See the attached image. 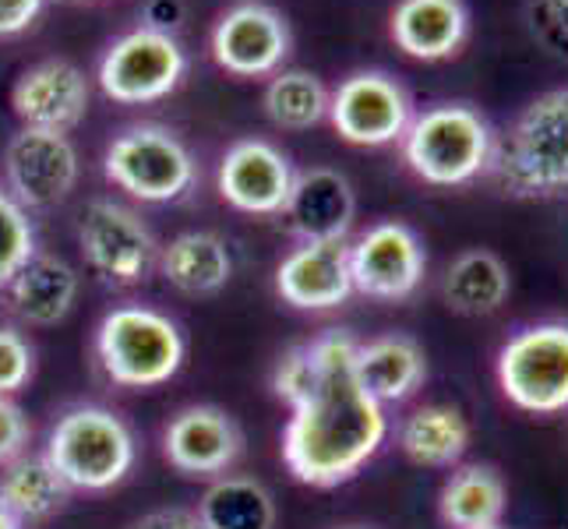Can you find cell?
Instances as JSON below:
<instances>
[{
  "mask_svg": "<svg viewBox=\"0 0 568 529\" xmlns=\"http://www.w3.org/2000/svg\"><path fill=\"white\" fill-rule=\"evenodd\" d=\"M43 4L47 0H0V39L22 35L26 29H32Z\"/></svg>",
  "mask_w": 568,
  "mask_h": 529,
  "instance_id": "d590c367",
  "label": "cell"
},
{
  "mask_svg": "<svg viewBox=\"0 0 568 529\" xmlns=\"http://www.w3.org/2000/svg\"><path fill=\"white\" fill-rule=\"evenodd\" d=\"M43 456L68 480L71 491L103 495L128 480L139 462V438L116 409L78 403L50 424Z\"/></svg>",
  "mask_w": 568,
  "mask_h": 529,
  "instance_id": "7a4b0ae2",
  "label": "cell"
},
{
  "mask_svg": "<svg viewBox=\"0 0 568 529\" xmlns=\"http://www.w3.org/2000/svg\"><path fill=\"white\" fill-rule=\"evenodd\" d=\"M78 149L64 131L22 128L4 149V181L26 208L61 205L78 184Z\"/></svg>",
  "mask_w": 568,
  "mask_h": 529,
  "instance_id": "7c38bea8",
  "label": "cell"
},
{
  "mask_svg": "<svg viewBox=\"0 0 568 529\" xmlns=\"http://www.w3.org/2000/svg\"><path fill=\"white\" fill-rule=\"evenodd\" d=\"M265 116L283 131H307L328 116V89L315 71H276L262 95Z\"/></svg>",
  "mask_w": 568,
  "mask_h": 529,
  "instance_id": "83f0119b",
  "label": "cell"
},
{
  "mask_svg": "<svg viewBox=\"0 0 568 529\" xmlns=\"http://www.w3.org/2000/svg\"><path fill=\"white\" fill-rule=\"evenodd\" d=\"M508 293H513L508 265L487 247L463 251L459 258L445 268V279H442L445 304L463 318L495 315V311H501V304L508 301Z\"/></svg>",
  "mask_w": 568,
  "mask_h": 529,
  "instance_id": "484cf974",
  "label": "cell"
},
{
  "mask_svg": "<svg viewBox=\"0 0 568 529\" xmlns=\"http://www.w3.org/2000/svg\"><path fill=\"white\" fill-rule=\"evenodd\" d=\"M36 375V349L26 332L14 325H0V396L22 391Z\"/></svg>",
  "mask_w": 568,
  "mask_h": 529,
  "instance_id": "f546056e",
  "label": "cell"
},
{
  "mask_svg": "<svg viewBox=\"0 0 568 529\" xmlns=\"http://www.w3.org/2000/svg\"><path fill=\"white\" fill-rule=\"evenodd\" d=\"M103 173L134 202H178L199 181L191 149L163 124H131L103 152Z\"/></svg>",
  "mask_w": 568,
  "mask_h": 529,
  "instance_id": "8992f818",
  "label": "cell"
},
{
  "mask_svg": "<svg viewBox=\"0 0 568 529\" xmlns=\"http://www.w3.org/2000/svg\"><path fill=\"white\" fill-rule=\"evenodd\" d=\"M78 247L85 265L113 286H139L155 268L152 230L131 205L116 199H92L78 220Z\"/></svg>",
  "mask_w": 568,
  "mask_h": 529,
  "instance_id": "ba28073f",
  "label": "cell"
},
{
  "mask_svg": "<svg viewBox=\"0 0 568 529\" xmlns=\"http://www.w3.org/2000/svg\"><path fill=\"white\" fill-rule=\"evenodd\" d=\"M187 22V4L184 0H145L142 4V29L178 35V29Z\"/></svg>",
  "mask_w": 568,
  "mask_h": 529,
  "instance_id": "836d02e7",
  "label": "cell"
},
{
  "mask_svg": "<svg viewBox=\"0 0 568 529\" xmlns=\"http://www.w3.org/2000/svg\"><path fill=\"white\" fill-rule=\"evenodd\" d=\"M244 456V430L223 406L191 403L163 427V459L191 480H215Z\"/></svg>",
  "mask_w": 568,
  "mask_h": 529,
  "instance_id": "5bb4252c",
  "label": "cell"
},
{
  "mask_svg": "<svg viewBox=\"0 0 568 529\" xmlns=\"http://www.w3.org/2000/svg\"><path fill=\"white\" fill-rule=\"evenodd\" d=\"M427 272V251L414 226L399 220H382L367 226L349 244V276L354 293L371 301H406L414 297Z\"/></svg>",
  "mask_w": 568,
  "mask_h": 529,
  "instance_id": "8fae6325",
  "label": "cell"
},
{
  "mask_svg": "<svg viewBox=\"0 0 568 529\" xmlns=\"http://www.w3.org/2000/svg\"><path fill=\"white\" fill-rule=\"evenodd\" d=\"M469 448V420L459 406L427 403L399 424V452L427 469L459 466Z\"/></svg>",
  "mask_w": 568,
  "mask_h": 529,
  "instance_id": "d4e9b609",
  "label": "cell"
},
{
  "mask_svg": "<svg viewBox=\"0 0 568 529\" xmlns=\"http://www.w3.org/2000/svg\"><path fill=\"white\" fill-rule=\"evenodd\" d=\"M354 367H357L361 385L382 406L406 403L409 396H417V388L427 382L424 346L414 336H406V332H385V336L357 343Z\"/></svg>",
  "mask_w": 568,
  "mask_h": 529,
  "instance_id": "44dd1931",
  "label": "cell"
},
{
  "mask_svg": "<svg viewBox=\"0 0 568 529\" xmlns=\"http://www.w3.org/2000/svg\"><path fill=\"white\" fill-rule=\"evenodd\" d=\"M491 529H501V526H491Z\"/></svg>",
  "mask_w": 568,
  "mask_h": 529,
  "instance_id": "74e56055",
  "label": "cell"
},
{
  "mask_svg": "<svg viewBox=\"0 0 568 529\" xmlns=\"http://www.w3.org/2000/svg\"><path fill=\"white\" fill-rule=\"evenodd\" d=\"M280 301L297 311H336L354 297L346 241H301L276 265Z\"/></svg>",
  "mask_w": 568,
  "mask_h": 529,
  "instance_id": "e0dca14e",
  "label": "cell"
},
{
  "mask_svg": "<svg viewBox=\"0 0 568 529\" xmlns=\"http://www.w3.org/2000/svg\"><path fill=\"white\" fill-rule=\"evenodd\" d=\"M487 173L513 199H551L568 187V85L540 92L495 139Z\"/></svg>",
  "mask_w": 568,
  "mask_h": 529,
  "instance_id": "3957f363",
  "label": "cell"
},
{
  "mask_svg": "<svg viewBox=\"0 0 568 529\" xmlns=\"http://www.w3.org/2000/svg\"><path fill=\"white\" fill-rule=\"evenodd\" d=\"M399 142L406 166L435 187L474 184L487 173L495 155L491 124L466 103H438L417 113Z\"/></svg>",
  "mask_w": 568,
  "mask_h": 529,
  "instance_id": "5b68a950",
  "label": "cell"
},
{
  "mask_svg": "<svg viewBox=\"0 0 568 529\" xmlns=\"http://www.w3.org/2000/svg\"><path fill=\"white\" fill-rule=\"evenodd\" d=\"M526 18L547 53L568 57V0H526Z\"/></svg>",
  "mask_w": 568,
  "mask_h": 529,
  "instance_id": "1f68e13d",
  "label": "cell"
},
{
  "mask_svg": "<svg viewBox=\"0 0 568 529\" xmlns=\"http://www.w3.org/2000/svg\"><path fill=\"white\" fill-rule=\"evenodd\" d=\"M36 254V226L29 208L14 199L8 187H0V289Z\"/></svg>",
  "mask_w": 568,
  "mask_h": 529,
  "instance_id": "f1b7e54d",
  "label": "cell"
},
{
  "mask_svg": "<svg viewBox=\"0 0 568 529\" xmlns=\"http://www.w3.org/2000/svg\"><path fill=\"white\" fill-rule=\"evenodd\" d=\"M508 508L505 480L487 462L456 466L438 491V516L448 529H491L501 526Z\"/></svg>",
  "mask_w": 568,
  "mask_h": 529,
  "instance_id": "603a6c76",
  "label": "cell"
},
{
  "mask_svg": "<svg viewBox=\"0 0 568 529\" xmlns=\"http://www.w3.org/2000/svg\"><path fill=\"white\" fill-rule=\"evenodd\" d=\"M283 215L297 241H346L357 220L354 184L332 166L297 170Z\"/></svg>",
  "mask_w": 568,
  "mask_h": 529,
  "instance_id": "ac0fdd59",
  "label": "cell"
},
{
  "mask_svg": "<svg viewBox=\"0 0 568 529\" xmlns=\"http://www.w3.org/2000/svg\"><path fill=\"white\" fill-rule=\"evenodd\" d=\"M92 103V89L85 71L64 61V57H50L39 61L11 89V106L18 113L22 128H47V131H71L85 121Z\"/></svg>",
  "mask_w": 568,
  "mask_h": 529,
  "instance_id": "2e32d148",
  "label": "cell"
},
{
  "mask_svg": "<svg viewBox=\"0 0 568 529\" xmlns=\"http://www.w3.org/2000/svg\"><path fill=\"white\" fill-rule=\"evenodd\" d=\"M212 61L237 78L276 74L290 57L293 35L283 11L265 0H241L220 14L212 29Z\"/></svg>",
  "mask_w": 568,
  "mask_h": 529,
  "instance_id": "4fadbf2b",
  "label": "cell"
},
{
  "mask_svg": "<svg viewBox=\"0 0 568 529\" xmlns=\"http://www.w3.org/2000/svg\"><path fill=\"white\" fill-rule=\"evenodd\" d=\"M187 71V57L178 35H163L152 29H131L113 39L100 61V89L113 103L145 106L181 85Z\"/></svg>",
  "mask_w": 568,
  "mask_h": 529,
  "instance_id": "9c48e42d",
  "label": "cell"
},
{
  "mask_svg": "<svg viewBox=\"0 0 568 529\" xmlns=\"http://www.w3.org/2000/svg\"><path fill=\"white\" fill-rule=\"evenodd\" d=\"M0 529H26V526H22V522H18V519H14V516L8 512V508H4V505H0Z\"/></svg>",
  "mask_w": 568,
  "mask_h": 529,
  "instance_id": "8d00e7d4",
  "label": "cell"
},
{
  "mask_svg": "<svg viewBox=\"0 0 568 529\" xmlns=\"http://www.w3.org/2000/svg\"><path fill=\"white\" fill-rule=\"evenodd\" d=\"M131 529H205L199 508H184V505H166L145 512L139 522H131Z\"/></svg>",
  "mask_w": 568,
  "mask_h": 529,
  "instance_id": "e575fe53",
  "label": "cell"
},
{
  "mask_svg": "<svg viewBox=\"0 0 568 529\" xmlns=\"http://www.w3.org/2000/svg\"><path fill=\"white\" fill-rule=\"evenodd\" d=\"M328 121L343 142L378 149L403 139L414 121V106L392 74L354 71L343 78L336 92H328Z\"/></svg>",
  "mask_w": 568,
  "mask_h": 529,
  "instance_id": "30bf717a",
  "label": "cell"
},
{
  "mask_svg": "<svg viewBox=\"0 0 568 529\" xmlns=\"http://www.w3.org/2000/svg\"><path fill=\"white\" fill-rule=\"evenodd\" d=\"M388 32L392 43L417 61H445L466 43L469 11L463 0H399Z\"/></svg>",
  "mask_w": 568,
  "mask_h": 529,
  "instance_id": "ffe728a7",
  "label": "cell"
},
{
  "mask_svg": "<svg viewBox=\"0 0 568 529\" xmlns=\"http://www.w3.org/2000/svg\"><path fill=\"white\" fill-rule=\"evenodd\" d=\"M495 375L501 396L523 414L555 417L568 409V322H537L508 336Z\"/></svg>",
  "mask_w": 568,
  "mask_h": 529,
  "instance_id": "52a82bcc",
  "label": "cell"
},
{
  "mask_svg": "<svg viewBox=\"0 0 568 529\" xmlns=\"http://www.w3.org/2000/svg\"><path fill=\"white\" fill-rule=\"evenodd\" d=\"M32 441V424L26 409L14 403V396H0V466L26 456Z\"/></svg>",
  "mask_w": 568,
  "mask_h": 529,
  "instance_id": "d6a6232c",
  "label": "cell"
},
{
  "mask_svg": "<svg viewBox=\"0 0 568 529\" xmlns=\"http://www.w3.org/2000/svg\"><path fill=\"white\" fill-rule=\"evenodd\" d=\"M95 364L116 388L149 391L178 378L187 357V339L170 315L145 304L106 311L92 336Z\"/></svg>",
  "mask_w": 568,
  "mask_h": 529,
  "instance_id": "277c9868",
  "label": "cell"
},
{
  "mask_svg": "<svg viewBox=\"0 0 568 529\" xmlns=\"http://www.w3.org/2000/svg\"><path fill=\"white\" fill-rule=\"evenodd\" d=\"M68 480L57 474L53 462L43 452H26L0 466V505L18 522H47L57 512H64L71 501Z\"/></svg>",
  "mask_w": 568,
  "mask_h": 529,
  "instance_id": "cb8c5ba5",
  "label": "cell"
},
{
  "mask_svg": "<svg viewBox=\"0 0 568 529\" xmlns=\"http://www.w3.org/2000/svg\"><path fill=\"white\" fill-rule=\"evenodd\" d=\"M293 176L297 170L280 145L265 139H241L223 152L220 170H215V191L230 208L244 215H283Z\"/></svg>",
  "mask_w": 568,
  "mask_h": 529,
  "instance_id": "9a60e30c",
  "label": "cell"
},
{
  "mask_svg": "<svg viewBox=\"0 0 568 529\" xmlns=\"http://www.w3.org/2000/svg\"><path fill=\"white\" fill-rule=\"evenodd\" d=\"M155 268L184 297H212L233 276V254L220 233L187 230L160 247Z\"/></svg>",
  "mask_w": 568,
  "mask_h": 529,
  "instance_id": "7402d4cb",
  "label": "cell"
},
{
  "mask_svg": "<svg viewBox=\"0 0 568 529\" xmlns=\"http://www.w3.org/2000/svg\"><path fill=\"white\" fill-rule=\"evenodd\" d=\"M311 353L315 382L297 406H290L280 456L293 480L325 491L354 480L382 452L388 417L357 378V339L346 328L322 332L311 339Z\"/></svg>",
  "mask_w": 568,
  "mask_h": 529,
  "instance_id": "6da1fadb",
  "label": "cell"
},
{
  "mask_svg": "<svg viewBox=\"0 0 568 529\" xmlns=\"http://www.w3.org/2000/svg\"><path fill=\"white\" fill-rule=\"evenodd\" d=\"M199 516L205 529H276V498L262 480L223 474L209 480Z\"/></svg>",
  "mask_w": 568,
  "mask_h": 529,
  "instance_id": "4316f807",
  "label": "cell"
},
{
  "mask_svg": "<svg viewBox=\"0 0 568 529\" xmlns=\"http://www.w3.org/2000/svg\"><path fill=\"white\" fill-rule=\"evenodd\" d=\"M78 289H82V279L64 258L36 251L4 286V301L22 325L53 328L71 315Z\"/></svg>",
  "mask_w": 568,
  "mask_h": 529,
  "instance_id": "d6986e66",
  "label": "cell"
},
{
  "mask_svg": "<svg viewBox=\"0 0 568 529\" xmlns=\"http://www.w3.org/2000/svg\"><path fill=\"white\" fill-rule=\"evenodd\" d=\"M311 382H315V353H311V343L286 349L276 360V367H272V391L286 406H297L307 396Z\"/></svg>",
  "mask_w": 568,
  "mask_h": 529,
  "instance_id": "4dcf8cb0",
  "label": "cell"
}]
</instances>
